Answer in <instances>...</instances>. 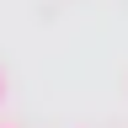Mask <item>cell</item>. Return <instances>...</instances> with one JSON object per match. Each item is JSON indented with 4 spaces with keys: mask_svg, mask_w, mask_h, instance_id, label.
Returning a JSON list of instances; mask_svg holds the SVG:
<instances>
[{
    "mask_svg": "<svg viewBox=\"0 0 128 128\" xmlns=\"http://www.w3.org/2000/svg\"><path fill=\"white\" fill-rule=\"evenodd\" d=\"M0 128H11V123H0Z\"/></svg>",
    "mask_w": 128,
    "mask_h": 128,
    "instance_id": "7a4b0ae2",
    "label": "cell"
},
{
    "mask_svg": "<svg viewBox=\"0 0 128 128\" xmlns=\"http://www.w3.org/2000/svg\"><path fill=\"white\" fill-rule=\"evenodd\" d=\"M0 102H6V75H0Z\"/></svg>",
    "mask_w": 128,
    "mask_h": 128,
    "instance_id": "6da1fadb",
    "label": "cell"
}]
</instances>
